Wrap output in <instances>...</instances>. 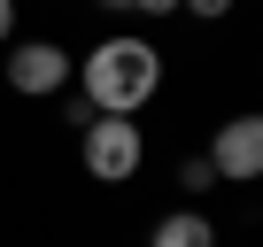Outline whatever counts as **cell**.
I'll return each instance as SVG.
<instances>
[{"label": "cell", "mask_w": 263, "mask_h": 247, "mask_svg": "<svg viewBox=\"0 0 263 247\" xmlns=\"http://www.w3.org/2000/svg\"><path fill=\"white\" fill-rule=\"evenodd\" d=\"M78 162L101 186H132L140 162H147V132L132 116H93V123H78Z\"/></svg>", "instance_id": "2"}, {"label": "cell", "mask_w": 263, "mask_h": 247, "mask_svg": "<svg viewBox=\"0 0 263 247\" xmlns=\"http://www.w3.org/2000/svg\"><path fill=\"white\" fill-rule=\"evenodd\" d=\"M101 8H116V16H124V0H101Z\"/></svg>", "instance_id": "10"}, {"label": "cell", "mask_w": 263, "mask_h": 247, "mask_svg": "<svg viewBox=\"0 0 263 247\" xmlns=\"http://www.w3.org/2000/svg\"><path fill=\"white\" fill-rule=\"evenodd\" d=\"M178 186H186V193H217V170H209V155L178 162Z\"/></svg>", "instance_id": "6"}, {"label": "cell", "mask_w": 263, "mask_h": 247, "mask_svg": "<svg viewBox=\"0 0 263 247\" xmlns=\"http://www.w3.org/2000/svg\"><path fill=\"white\" fill-rule=\"evenodd\" d=\"M209 170H217V186H255V178H263V108L217 123V139H209Z\"/></svg>", "instance_id": "4"}, {"label": "cell", "mask_w": 263, "mask_h": 247, "mask_svg": "<svg viewBox=\"0 0 263 247\" xmlns=\"http://www.w3.org/2000/svg\"><path fill=\"white\" fill-rule=\"evenodd\" d=\"M70 77H78L70 47H54V39H8V93L54 100V93H70Z\"/></svg>", "instance_id": "3"}, {"label": "cell", "mask_w": 263, "mask_h": 247, "mask_svg": "<svg viewBox=\"0 0 263 247\" xmlns=\"http://www.w3.org/2000/svg\"><path fill=\"white\" fill-rule=\"evenodd\" d=\"M147 247H217V224H209L201 209H171V216H155Z\"/></svg>", "instance_id": "5"}, {"label": "cell", "mask_w": 263, "mask_h": 247, "mask_svg": "<svg viewBox=\"0 0 263 247\" xmlns=\"http://www.w3.org/2000/svg\"><path fill=\"white\" fill-rule=\"evenodd\" d=\"M178 8L201 16V24H224V16H232V0H178Z\"/></svg>", "instance_id": "7"}, {"label": "cell", "mask_w": 263, "mask_h": 247, "mask_svg": "<svg viewBox=\"0 0 263 247\" xmlns=\"http://www.w3.org/2000/svg\"><path fill=\"white\" fill-rule=\"evenodd\" d=\"M124 16H178V0H124Z\"/></svg>", "instance_id": "8"}, {"label": "cell", "mask_w": 263, "mask_h": 247, "mask_svg": "<svg viewBox=\"0 0 263 247\" xmlns=\"http://www.w3.org/2000/svg\"><path fill=\"white\" fill-rule=\"evenodd\" d=\"M78 100L93 108V116H140L155 93H163V47L155 39H140V31H116V39H101L85 62H78Z\"/></svg>", "instance_id": "1"}, {"label": "cell", "mask_w": 263, "mask_h": 247, "mask_svg": "<svg viewBox=\"0 0 263 247\" xmlns=\"http://www.w3.org/2000/svg\"><path fill=\"white\" fill-rule=\"evenodd\" d=\"M16 39V0H0V47Z\"/></svg>", "instance_id": "9"}]
</instances>
